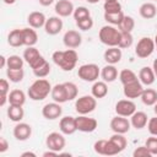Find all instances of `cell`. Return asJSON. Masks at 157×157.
I'll return each mask as SVG.
<instances>
[{
    "mask_svg": "<svg viewBox=\"0 0 157 157\" xmlns=\"http://www.w3.org/2000/svg\"><path fill=\"white\" fill-rule=\"evenodd\" d=\"M53 61L64 71H71L78 60V55L75 49H66V50H56L52 55Z\"/></svg>",
    "mask_w": 157,
    "mask_h": 157,
    "instance_id": "obj_1",
    "label": "cell"
},
{
    "mask_svg": "<svg viewBox=\"0 0 157 157\" xmlns=\"http://www.w3.org/2000/svg\"><path fill=\"white\" fill-rule=\"evenodd\" d=\"M52 85L45 78H37L28 88L27 94L32 101H43L52 92Z\"/></svg>",
    "mask_w": 157,
    "mask_h": 157,
    "instance_id": "obj_2",
    "label": "cell"
},
{
    "mask_svg": "<svg viewBox=\"0 0 157 157\" xmlns=\"http://www.w3.org/2000/svg\"><path fill=\"white\" fill-rule=\"evenodd\" d=\"M99 40L108 47H118L121 32L114 26H103L99 29Z\"/></svg>",
    "mask_w": 157,
    "mask_h": 157,
    "instance_id": "obj_3",
    "label": "cell"
},
{
    "mask_svg": "<svg viewBox=\"0 0 157 157\" xmlns=\"http://www.w3.org/2000/svg\"><path fill=\"white\" fill-rule=\"evenodd\" d=\"M77 75L86 82H94L101 76V70L96 64H83L78 67Z\"/></svg>",
    "mask_w": 157,
    "mask_h": 157,
    "instance_id": "obj_4",
    "label": "cell"
},
{
    "mask_svg": "<svg viewBox=\"0 0 157 157\" xmlns=\"http://www.w3.org/2000/svg\"><path fill=\"white\" fill-rule=\"evenodd\" d=\"M93 150L98 155L103 156H114L121 152V150L109 139V140H98L93 145Z\"/></svg>",
    "mask_w": 157,
    "mask_h": 157,
    "instance_id": "obj_5",
    "label": "cell"
},
{
    "mask_svg": "<svg viewBox=\"0 0 157 157\" xmlns=\"http://www.w3.org/2000/svg\"><path fill=\"white\" fill-rule=\"evenodd\" d=\"M97 98H94L93 96H82L78 97L75 102V109L78 114L81 115H86L91 112H93L97 107Z\"/></svg>",
    "mask_w": 157,
    "mask_h": 157,
    "instance_id": "obj_6",
    "label": "cell"
},
{
    "mask_svg": "<svg viewBox=\"0 0 157 157\" xmlns=\"http://www.w3.org/2000/svg\"><path fill=\"white\" fill-rule=\"evenodd\" d=\"M156 49V45H155V40L151 39L150 37H144L141 38L137 44H136V48H135V54L141 58V59H145V58H148L153 50Z\"/></svg>",
    "mask_w": 157,
    "mask_h": 157,
    "instance_id": "obj_7",
    "label": "cell"
},
{
    "mask_svg": "<svg viewBox=\"0 0 157 157\" xmlns=\"http://www.w3.org/2000/svg\"><path fill=\"white\" fill-rule=\"evenodd\" d=\"M45 145L48 147V150H53V151H56V152H60L61 150H64L65 145H66V141H65V137L63 135V132H50L47 139H45Z\"/></svg>",
    "mask_w": 157,
    "mask_h": 157,
    "instance_id": "obj_8",
    "label": "cell"
},
{
    "mask_svg": "<svg viewBox=\"0 0 157 157\" xmlns=\"http://www.w3.org/2000/svg\"><path fill=\"white\" fill-rule=\"evenodd\" d=\"M75 120H76L77 130L82 131V132H92L98 126V123L94 118H90V117H86V115L80 114L77 118H75Z\"/></svg>",
    "mask_w": 157,
    "mask_h": 157,
    "instance_id": "obj_9",
    "label": "cell"
},
{
    "mask_svg": "<svg viewBox=\"0 0 157 157\" xmlns=\"http://www.w3.org/2000/svg\"><path fill=\"white\" fill-rule=\"evenodd\" d=\"M135 112H136V104L129 98L128 99H120L115 104L117 115H121V117L128 118V117H131Z\"/></svg>",
    "mask_w": 157,
    "mask_h": 157,
    "instance_id": "obj_10",
    "label": "cell"
},
{
    "mask_svg": "<svg viewBox=\"0 0 157 157\" xmlns=\"http://www.w3.org/2000/svg\"><path fill=\"white\" fill-rule=\"evenodd\" d=\"M123 92H124V96L126 98L134 99V98L141 97V94L144 92V86H142V83H141L140 80H136L134 82L123 85Z\"/></svg>",
    "mask_w": 157,
    "mask_h": 157,
    "instance_id": "obj_11",
    "label": "cell"
},
{
    "mask_svg": "<svg viewBox=\"0 0 157 157\" xmlns=\"http://www.w3.org/2000/svg\"><path fill=\"white\" fill-rule=\"evenodd\" d=\"M42 114L45 119L48 120H55L58 118L61 117L63 114V108L60 105V103L53 102V103H47L43 108H42Z\"/></svg>",
    "mask_w": 157,
    "mask_h": 157,
    "instance_id": "obj_12",
    "label": "cell"
},
{
    "mask_svg": "<svg viewBox=\"0 0 157 157\" xmlns=\"http://www.w3.org/2000/svg\"><path fill=\"white\" fill-rule=\"evenodd\" d=\"M131 123L121 115H117L110 120V129L117 134H126L130 130Z\"/></svg>",
    "mask_w": 157,
    "mask_h": 157,
    "instance_id": "obj_13",
    "label": "cell"
},
{
    "mask_svg": "<svg viewBox=\"0 0 157 157\" xmlns=\"http://www.w3.org/2000/svg\"><path fill=\"white\" fill-rule=\"evenodd\" d=\"M63 42L65 44V47L70 48V49H76L81 45L82 43V37L81 34L75 31V29H69L65 32L64 37H63Z\"/></svg>",
    "mask_w": 157,
    "mask_h": 157,
    "instance_id": "obj_14",
    "label": "cell"
},
{
    "mask_svg": "<svg viewBox=\"0 0 157 157\" xmlns=\"http://www.w3.org/2000/svg\"><path fill=\"white\" fill-rule=\"evenodd\" d=\"M44 29L50 36H55V34L60 33L63 29V20L59 16H52V17L47 18Z\"/></svg>",
    "mask_w": 157,
    "mask_h": 157,
    "instance_id": "obj_15",
    "label": "cell"
},
{
    "mask_svg": "<svg viewBox=\"0 0 157 157\" xmlns=\"http://www.w3.org/2000/svg\"><path fill=\"white\" fill-rule=\"evenodd\" d=\"M32 135V128L27 123H17L13 128V136L18 141H26Z\"/></svg>",
    "mask_w": 157,
    "mask_h": 157,
    "instance_id": "obj_16",
    "label": "cell"
},
{
    "mask_svg": "<svg viewBox=\"0 0 157 157\" xmlns=\"http://www.w3.org/2000/svg\"><path fill=\"white\" fill-rule=\"evenodd\" d=\"M75 11L74 4L70 0H59L55 4V12L59 17H67Z\"/></svg>",
    "mask_w": 157,
    "mask_h": 157,
    "instance_id": "obj_17",
    "label": "cell"
},
{
    "mask_svg": "<svg viewBox=\"0 0 157 157\" xmlns=\"http://www.w3.org/2000/svg\"><path fill=\"white\" fill-rule=\"evenodd\" d=\"M59 128H60V131L64 134V135H72L77 128H76V120L74 117H64L60 119V123H59Z\"/></svg>",
    "mask_w": 157,
    "mask_h": 157,
    "instance_id": "obj_18",
    "label": "cell"
},
{
    "mask_svg": "<svg viewBox=\"0 0 157 157\" xmlns=\"http://www.w3.org/2000/svg\"><path fill=\"white\" fill-rule=\"evenodd\" d=\"M52 98L54 102L56 103H65L67 102V94H66V88L64 83H56L53 88H52Z\"/></svg>",
    "mask_w": 157,
    "mask_h": 157,
    "instance_id": "obj_19",
    "label": "cell"
},
{
    "mask_svg": "<svg viewBox=\"0 0 157 157\" xmlns=\"http://www.w3.org/2000/svg\"><path fill=\"white\" fill-rule=\"evenodd\" d=\"M27 22H28L29 27H32V28H40V27H44V25L47 22V18H45L43 12L33 11L28 15Z\"/></svg>",
    "mask_w": 157,
    "mask_h": 157,
    "instance_id": "obj_20",
    "label": "cell"
},
{
    "mask_svg": "<svg viewBox=\"0 0 157 157\" xmlns=\"http://www.w3.org/2000/svg\"><path fill=\"white\" fill-rule=\"evenodd\" d=\"M103 58L104 60L108 63V64H112V65H115L120 61L121 59V49L119 47H109L104 54H103Z\"/></svg>",
    "mask_w": 157,
    "mask_h": 157,
    "instance_id": "obj_21",
    "label": "cell"
},
{
    "mask_svg": "<svg viewBox=\"0 0 157 157\" xmlns=\"http://www.w3.org/2000/svg\"><path fill=\"white\" fill-rule=\"evenodd\" d=\"M139 80L141 81L142 85L151 86L156 80V75L153 72V69L150 66H144L139 72Z\"/></svg>",
    "mask_w": 157,
    "mask_h": 157,
    "instance_id": "obj_22",
    "label": "cell"
},
{
    "mask_svg": "<svg viewBox=\"0 0 157 157\" xmlns=\"http://www.w3.org/2000/svg\"><path fill=\"white\" fill-rule=\"evenodd\" d=\"M131 119H130V123H131V125L135 128V129H137V130H140V129H144L146 125H147V123H148V117H147V114L145 113V112H135L131 117H130Z\"/></svg>",
    "mask_w": 157,
    "mask_h": 157,
    "instance_id": "obj_23",
    "label": "cell"
},
{
    "mask_svg": "<svg viewBox=\"0 0 157 157\" xmlns=\"http://www.w3.org/2000/svg\"><path fill=\"white\" fill-rule=\"evenodd\" d=\"M22 39H23V45H26V47H34L36 43L38 42L37 32L32 27L22 28Z\"/></svg>",
    "mask_w": 157,
    "mask_h": 157,
    "instance_id": "obj_24",
    "label": "cell"
},
{
    "mask_svg": "<svg viewBox=\"0 0 157 157\" xmlns=\"http://www.w3.org/2000/svg\"><path fill=\"white\" fill-rule=\"evenodd\" d=\"M42 58L39 50L36 48V47H27V49H25L23 52V59L25 61L32 67L39 59Z\"/></svg>",
    "mask_w": 157,
    "mask_h": 157,
    "instance_id": "obj_25",
    "label": "cell"
},
{
    "mask_svg": "<svg viewBox=\"0 0 157 157\" xmlns=\"http://www.w3.org/2000/svg\"><path fill=\"white\" fill-rule=\"evenodd\" d=\"M101 76L105 82H113L118 78V70L114 65L108 64L101 70Z\"/></svg>",
    "mask_w": 157,
    "mask_h": 157,
    "instance_id": "obj_26",
    "label": "cell"
},
{
    "mask_svg": "<svg viewBox=\"0 0 157 157\" xmlns=\"http://www.w3.org/2000/svg\"><path fill=\"white\" fill-rule=\"evenodd\" d=\"M139 12H140V16L142 18H146V20H151L156 16L157 13V9H156V5L152 4V2H144L140 9H139Z\"/></svg>",
    "mask_w": 157,
    "mask_h": 157,
    "instance_id": "obj_27",
    "label": "cell"
},
{
    "mask_svg": "<svg viewBox=\"0 0 157 157\" xmlns=\"http://www.w3.org/2000/svg\"><path fill=\"white\" fill-rule=\"evenodd\" d=\"M92 96L94 98H103L108 94V86L105 81H94L92 88H91Z\"/></svg>",
    "mask_w": 157,
    "mask_h": 157,
    "instance_id": "obj_28",
    "label": "cell"
},
{
    "mask_svg": "<svg viewBox=\"0 0 157 157\" xmlns=\"http://www.w3.org/2000/svg\"><path fill=\"white\" fill-rule=\"evenodd\" d=\"M7 117L10 118V120H12L15 123H20L25 117V110H23L22 105L10 104V107L7 108Z\"/></svg>",
    "mask_w": 157,
    "mask_h": 157,
    "instance_id": "obj_29",
    "label": "cell"
},
{
    "mask_svg": "<svg viewBox=\"0 0 157 157\" xmlns=\"http://www.w3.org/2000/svg\"><path fill=\"white\" fill-rule=\"evenodd\" d=\"M9 103L12 105H23L26 103V94L22 90H12L9 93Z\"/></svg>",
    "mask_w": 157,
    "mask_h": 157,
    "instance_id": "obj_30",
    "label": "cell"
},
{
    "mask_svg": "<svg viewBox=\"0 0 157 157\" xmlns=\"http://www.w3.org/2000/svg\"><path fill=\"white\" fill-rule=\"evenodd\" d=\"M7 43L13 47V48H18L23 45V39H22V29H12L9 36H7Z\"/></svg>",
    "mask_w": 157,
    "mask_h": 157,
    "instance_id": "obj_31",
    "label": "cell"
},
{
    "mask_svg": "<svg viewBox=\"0 0 157 157\" xmlns=\"http://www.w3.org/2000/svg\"><path fill=\"white\" fill-rule=\"evenodd\" d=\"M140 98L145 105H155L157 103V91L153 88H144Z\"/></svg>",
    "mask_w": 157,
    "mask_h": 157,
    "instance_id": "obj_32",
    "label": "cell"
},
{
    "mask_svg": "<svg viewBox=\"0 0 157 157\" xmlns=\"http://www.w3.org/2000/svg\"><path fill=\"white\" fill-rule=\"evenodd\" d=\"M119 80H120V82H121L123 85H126V83L134 82V81H136V80H139V78H137V75H136L132 70H130V69H124V70H121V71L119 72Z\"/></svg>",
    "mask_w": 157,
    "mask_h": 157,
    "instance_id": "obj_33",
    "label": "cell"
},
{
    "mask_svg": "<svg viewBox=\"0 0 157 157\" xmlns=\"http://www.w3.org/2000/svg\"><path fill=\"white\" fill-rule=\"evenodd\" d=\"M135 27V20L131 16H124L123 21L120 22V25L118 26V29L120 32H126V33H131L132 29Z\"/></svg>",
    "mask_w": 157,
    "mask_h": 157,
    "instance_id": "obj_34",
    "label": "cell"
},
{
    "mask_svg": "<svg viewBox=\"0 0 157 157\" xmlns=\"http://www.w3.org/2000/svg\"><path fill=\"white\" fill-rule=\"evenodd\" d=\"M32 70H33V74H34L36 77H38V78H44V77H47V76L49 75V72H50V65H49V63L45 60V61H43L40 65H38L37 67H34V69H32Z\"/></svg>",
    "mask_w": 157,
    "mask_h": 157,
    "instance_id": "obj_35",
    "label": "cell"
},
{
    "mask_svg": "<svg viewBox=\"0 0 157 157\" xmlns=\"http://www.w3.org/2000/svg\"><path fill=\"white\" fill-rule=\"evenodd\" d=\"M6 76H7V78H9L11 82L17 83V82H21V81L23 80L25 71H23V69H17V70L6 69Z\"/></svg>",
    "mask_w": 157,
    "mask_h": 157,
    "instance_id": "obj_36",
    "label": "cell"
},
{
    "mask_svg": "<svg viewBox=\"0 0 157 157\" xmlns=\"http://www.w3.org/2000/svg\"><path fill=\"white\" fill-rule=\"evenodd\" d=\"M124 13H123V11H120V12H114V13H105L104 12V20L108 22V23H110V25H113V26H119L120 25V22L123 21V18H124Z\"/></svg>",
    "mask_w": 157,
    "mask_h": 157,
    "instance_id": "obj_37",
    "label": "cell"
},
{
    "mask_svg": "<svg viewBox=\"0 0 157 157\" xmlns=\"http://www.w3.org/2000/svg\"><path fill=\"white\" fill-rule=\"evenodd\" d=\"M23 60L21 56L18 55H10L7 58V69H13V70H17V69H23Z\"/></svg>",
    "mask_w": 157,
    "mask_h": 157,
    "instance_id": "obj_38",
    "label": "cell"
},
{
    "mask_svg": "<svg viewBox=\"0 0 157 157\" xmlns=\"http://www.w3.org/2000/svg\"><path fill=\"white\" fill-rule=\"evenodd\" d=\"M132 42H134V38H132V34L131 33L121 32V37H120V40H119L118 47L120 49H126V48H130L132 45Z\"/></svg>",
    "mask_w": 157,
    "mask_h": 157,
    "instance_id": "obj_39",
    "label": "cell"
},
{
    "mask_svg": "<svg viewBox=\"0 0 157 157\" xmlns=\"http://www.w3.org/2000/svg\"><path fill=\"white\" fill-rule=\"evenodd\" d=\"M104 12L105 13H114V12H120L121 11V4L117 1H105L103 5Z\"/></svg>",
    "mask_w": 157,
    "mask_h": 157,
    "instance_id": "obj_40",
    "label": "cell"
},
{
    "mask_svg": "<svg viewBox=\"0 0 157 157\" xmlns=\"http://www.w3.org/2000/svg\"><path fill=\"white\" fill-rule=\"evenodd\" d=\"M110 140H112L121 151H124L125 147H126V145H128V140H126V137L124 136V134H117V132H114V134L110 136Z\"/></svg>",
    "mask_w": 157,
    "mask_h": 157,
    "instance_id": "obj_41",
    "label": "cell"
},
{
    "mask_svg": "<svg viewBox=\"0 0 157 157\" xmlns=\"http://www.w3.org/2000/svg\"><path fill=\"white\" fill-rule=\"evenodd\" d=\"M72 15H74V18H75L76 22H77V21H81V20H83V18L91 17L90 10H88L87 7H85V6H78V7H76Z\"/></svg>",
    "mask_w": 157,
    "mask_h": 157,
    "instance_id": "obj_42",
    "label": "cell"
},
{
    "mask_svg": "<svg viewBox=\"0 0 157 157\" xmlns=\"http://www.w3.org/2000/svg\"><path fill=\"white\" fill-rule=\"evenodd\" d=\"M65 88H66V94H67V101H72L75 98H77V86L74 82H64Z\"/></svg>",
    "mask_w": 157,
    "mask_h": 157,
    "instance_id": "obj_43",
    "label": "cell"
},
{
    "mask_svg": "<svg viewBox=\"0 0 157 157\" xmlns=\"http://www.w3.org/2000/svg\"><path fill=\"white\" fill-rule=\"evenodd\" d=\"M145 146L147 147V150L151 152L152 156H156L157 155V136H151L146 140L145 142Z\"/></svg>",
    "mask_w": 157,
    "mask_h": 157,
    "instance_id": "obj_44",
    "label": "cell"
},
{
    "mask_svg": "<svg viewBox=\"0 0 157 157\" xmlns=\"http://www.w3.org/2000/svg\"><path fill=\"white\" fill-rule=\"evenodd\" d=\"M76 26L81 29V31H88L93 27V20L91 17H87V18H83L81 21H77L76 22Z\"/></svg>",
    "mask_w": 157,
    "mask_h": 157,
    "instance_id": "obj_45",
    "label": "cell"
},
{
    "mask_svg": "<svg viewBox=\"0 0 157 157\" xmlns=\"http://www.w3.org/2000/svg\"><path fill=\"white\" fill-rule=\"evenodd\" d=\"M134 157H151V152L147 150L146 146H139L137 148H135V151L132 152Z\"/></svg>",
    "mask_w": 157,
    "mask_h": 157,
    "instance_id": "obj_46",
    "label": "cell"
},
{
    "mask_svg": "<svg viewBox=\"0 0 157 157\" xmlns=\"http://www.w3.org/2000/svg\"><path fill=\"white\" fill-rule=\"evenodd\" d=\"M147 129H148V132H150L151 135L157 136V117L148 119V123H147Z\"/></svg>",
    "mask_w": 157,
    "mask_h": 157,
    "instance_id": "obj_47",
    "label": "cell"
},
{
    "mask_svg": "<svg viewBox=\"0 0 157 157\" xmlns=\"http://www.w3.org/2000/svg\"><path fill=\"white\" fill-rule=\"evenodd\" d=\"M10 92V83L6 78L0 80V96H9Z\"/></svg>",
    "mask_w": 157,
    "mask_h": 157,
    "instance_id": "obj_48",
    "label": "cell"
},
{
    "mask_svg": "<svg viewBox=\"0 0 157 157\" xmlns=\"http://www.w3.org/2000/svg\"><path fill=\"white\" fill-rule=\"evenodd\" d=\"M7 150H9V142L4 136H1L0 137V153L6 152Z\"/></svg>",
    "mask_w": 157,
    "mask_h": 157,
    "instance_id": "obj_49",
    "label": "cell"
},
{
    "mask_svg": "<svg viewBox=\"0 0 157 157\" xmlns=\"http://www.w3.org/2000/svg\"><path fill=\"white\" fill-rule=\"evenodd\" d=\"M59 155V152H56V151H53V150H48V151H45L44 153H43V157H55V156H58Z\"/></svg>",
    "mask_w": 157,
    "mask_h": 157,
    "instance_id": "obj_50",
    "label": "cell"
},
{
    "mask_svg": "<svg viewBox=\"0 0 157 157\" xmlns=\"http://www.w3.org/2000/svg\"><path fill=\"white\" fill-rule=\"evenodd\" d=\"M5 66H7V58H5L4 55L0 56V67L4 69Z\"/></svg>",
    "mask_w": 157,
    "mask_h": 157,
    "instance_id": "obj_51",
    "label": "cell"
},
{
    "mask_svg": "<svg viewBox=\"0 0 157 157\" xmlns=\"http://www.w3.org/2000/svg\"><path fill=\"white\" fill-rule=\"evenodd\" d=\"M38 1H39V4L42 6H49V5H52L54 2V0H38Z\"/></svg>",
    "mask_w": 157,
    "mask_h": 157,
    "instance_id": "obj_52",
    "label": "cell"
},
{
    "mask_svg": "<svg viewBox=\"0 0 157 157\" xmlns=\"http://www.w3.org/2000/svg\"><path fill=\"white\" fill-rule=\"evenodd\" d=\"M21 156H22V157H27V156H29V157H36L37 155H36L34 152H29V151H27V152H23Z\"/></svg>",
    "mask_w": 157,
    "mask_h": 157,
    "instance_id": "obj_53",
    "label": "cell"
},
{
    "mask_svg": "<svg viewBox=\"0 0 157 157\" xmlns=\"http://www.w3.org/2000/svg\"><path fill=\"white\" fill-rule=\"evenodd\" d=\"M152 69H153V72H155V75H156V77H157V59H155V60H153Z\"/></svg>",
    "mask_w": 157,
    "mask_h": 157,
    "instance_id": "obj_54",
    "label": "cell"
},
{
    "mask_svg": "<svg viewBox=\"0 0 157 157\" xmlns=\"http://www.w3.org/2000/svg\"><path fill=\"white\" fill-rule=\"evenodd\" d=\"M2 1H4L6 5H12V4H15L16 0H2Z\"/></svg>",
    "mask_w": 157,
    "mask_h": 157,
    "instance_id": "obj_55",
    "label": "cell"
},
{
    "mask_svg": "<svg viewBox=\"0 0 157 157\" xmlns=\"http://www.w3.org/2000/svg\"><path fill=\"white\" fill-rule=\"evenodd\" d=\"M87 2H90V4H97V2H99L101 0H86Z\"/></svg>",
    "mask_w": 157,
    "mask_h": 157,
    "instance_id": "obj_56",
    "label": "cell"
},
{
    "mask_svg": "<svg viewBox=\"0 0 157 157\" xmlns=\"http://www.w3.org/2000/svg\"><path fill=\"white\" fill-rule=\"evenodd\" d=\"M153 112H155V114L157 115V103H156V104L153 105Z\"/></svg>",
    "mask_w": 157,
    "mask_h": 157,
    "instance_id": "obj_57",
    "label": "cell"
},
{
    "mask_svg": "<svg viewBox=\"0 0 157 157\" xmlns=\"http://www.w3.org/2000/svg\"><path fill=\"white\" fill-rule=\"evenodd\" d=\"M155 45H156V50H157V34L155 37Z\"/></svg>",
    "mask_w": 157,
    "mask_h": 157,
    "instance_id": "obj_58",
    "label": "cell"
},
{
    "mask_svg": "<svg viewBox=\"0 0 157 157\" xmlns=\"http://www.w3.org/2000/svg\"><path fill=\"white\" fill-rule=\"evenodd\" d=\"M105 1H117V0H104V2H105Z\"/></svg>",
    "mask_w": 157,
    "mask_h": 157,
    "instance_id": "obj_59",
    "label": "cell"
},
{
    "mask_svg": "<svg viewBox=\"0 0 157 157\" xmlns=\"http://www.w3.org/2000/svg\"><path fill=\"white\" fill-rule=\"evenodd\" d=\"M155 1H157V0H155Z\"/></svg>",
    "mask_w": 157,
    "mask_h": 157,
    "instance_id": "obj_60",
    "label": "cell"
}]
</instances>
